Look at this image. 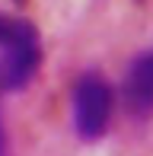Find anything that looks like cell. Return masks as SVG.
Wrapping results in <instances>:
<instances>
[{"mask_svg": "<svg viewBox=\"0 0 153 156\" xmlns=\"http://www.w3.org/2000/svg\"><path fill=\"white\" fill-rule=\"evenodd\" d=\"M0 96L19 93L41 67V41L32 23L0 16Z\"/></svg>", "mask_w": 153, "mask_h": 156, "instance_id": "obj_1", "label": "cell"}, {"mask_svg": "<svg viewBox=\"0 0 153 156\" xmlns=\"http://www.w3.org/2000/svg\"><path fill=\"white\" fill-rule=\"evenodd\" d=\"M115 96L112 86L99 73H80L70 93V115H73V131L80 140H99L105 137L109 121H112Z\"/></svg>", "mask_w": 153, "mask_h": 156, "instance_id": "obj_2", "label": "cell"}, {"mask_svg": "<svg viewBox=\"0 0 153 156\" xmlns=\"http://www.w3.org/2000/svg\"><path fill=\"white\" fill-rule=\"evenodd\" d=\"M121 102L131 118L147 121L153 115V48L137 54L121 80Z\"/></svg>", "mask_w": 153, "mask_h": 156, "instance_id": "obj_3", "label": "cell"}, {"mask_svg": "<svg viewBox=\"0 0 153 156\" xmlns=\"http://www.w3.org/2000/svg\"><path fill=\"white\" fill-rule=\"evenodd\" d=\"M3 99V96H0ZM0 156H10V137H6V124H3V112H0Z\"/></svg>", "mask_w": 153, "mask_h": 156, "instance_id": "obj_4", "label": "cell"}]
</instances>
